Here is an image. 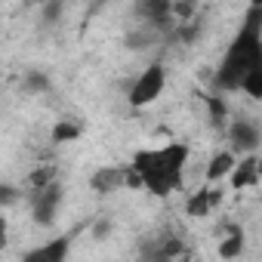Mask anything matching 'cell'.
<instances>
[{"label":"cell","instance_id":"6da1fadb","mask_svg":"<svg viewBox=\"0 0 262 262\" xmlns=\"http://www.w3.org/2000/svg\"><path fill=\"white\" fill-rule=\"evenodd\" d=\"M259 65H262V7H250L237 37L231 40V47L219 65L216 83L222 90H241L244 77Z\"/></svg>","mask_w":262,"mask_h":262},{"label":"cell","instance_id":"7a4b0ae2","mask_svg":"<svg viewBox=\"0 0 262 262\" xmlns=\"http://www.w3.org/2000/svg\"><path fill=\"white\" fill-rule=\"evenodd\" d=\"M188 164V148L182 142L164 145V148H145L133 158V170L142 179V188H148L155 198H167L182 185V170Z\"/></svg>","mask_w":262,"mask_h":262},{"label":"cell","instance_id":"3957f363","mask_svg":"<svg viewBox=\"0 0 262 262\" xmlns=\"http://www.w3.org/2000/svg\"><path fill=\"white\" fill-rule=\"evenodd\" d=\"M164 86H167V71H164V65H148V68L136 77V83L129 86V105H133V108H145V105L158 102V96L164 93Z\"/></svg>","mask_w":262,"mask_h":262},{"label":"cell","instance_id":"277c9868","mask_svg":"<svg viewBox=\"0 0 262 262\" xmlns=\"http://www.w3.org/2000/svg\"><path fill=\"white\" fill-rule=\"evenodd\" d=\"M228 142L231 151H241L244 158H250L259 145H262V126L253 117H234L228 126Z\"/></svg>","mask_w":262,"mask_h":262},{"label":"cell","instance_id":"5b68a950","mask_svg":"<svg viewBox=\"0 0 262 262\" xmlns=\"http://www.w3.org/2000/svg\"><path fill=\"white\" fill-rule=\"evenodd\" d=\"M59 207H62V185L59 182L34 191V198H31V216L37 225H53L59 216Z\"/></svg>","mask_w":262,"mask_h":262},{"label":"cell","instance_id":"8992f818","mask_svg":"<svg viewBox=\"0 0 262 262\" xmlns=\"http://www.w3.org/2000/svg\"><path fill=\"white\" fill-rule=\"evenodd\" d=\"M68 247H71L68 237H53V241H47V244L28 250V253L22 256V262H65V259H68Z\"/></svg>","mask_w":262,"mask_h":262},{"label":"cell","instance_id":"52a82bcc","mask_svg":"<svg viewBox=\"0 0 262 262\" xmlns=\"http://www.w3.org/2000/svg\"><path fill=\"white\" fill-rule=\"evenodd\" d=\"M259 179H262V173H259V158H256V155H250V158H241V161H237V167H234V173L228 176L231 188H237V191H244V188H253Z\"/></svg>","mask_w":262,"mask_h":262},{"label":"cell","instance_id":"ba28073f","mask_svg":"<svg viewBox=\"0 0 262 262\" xmlns=\"http://www.w3.org/2000/svg\"><path fill=\"white\" fill-rule=\"evenodd\" d=\"M123 182H126V170H120V167H99V170L90 176V188L99 191V194H111V191H117Z\"/></svg>","mask_w":262,"mask_h":262},{"label":"cell","instance_id":"9c48e42d","mask_svg":"<svg viewBox=\"0 0 262 262\" xmlns=\"http://www.w3.org/2000/svg\"><path fill=\"white\" fill-rule=\"evenodd\" d=\"M139 16L148 19L151 28H167L173 19V4H164V0H148V4H139Z\"/></svg>","mask_w":262,"mask_h":262},{"label":"cell","instance_id":"30bf717a","mask_svg":"<svg viewBox=\"0 0 262 262\" xmlns=\"http://www.w3.org/2000/svg\"><path fill=\"white\" fill-rule=\"evenodd\" d=\"M234 167H237V161H234V151H231V148L216 151V155H213V161L207 164V179H210V182L228 179V176L234 173Z\"/></svg>","mask_w":262,"mask_h":262},{"label":"cell","instance_id":"8fae6325","mask_svg":"<svg viewBox=\"0 0 262 262\" xmlns=\"http://www.w3.org/2000/svg\"><path fill=\"white\" fill-rule=\"evenodd\" d=\"M244 250V231L237 225H228V234L219 241V259H237Z\"/></svg>","mask_w":262,"mask_h":262},{"label":"cell","instance_id":"7c38bea8","mask_svg":"<svg viewBox=\"0 0 262 262\" xmlns=\"http://www.w3.org/2000/svg\"><path fill=\"white\" fill-rule=\"evenodd\" d=\"M219 201V194L216 191H210V188H204V191H198L194 198H188V204H185V213L188 216H207L210 213V207Z\"/></svg>","mask_w":262,"mask_h":262},{"label":"cell","instance_id":"4fadbf2b","mask_svg":"<svg viewBox=\"0 0 262 262\" xmlns=\"http://www.w3.org/2000/svg\"><path fill=\"white\" fill-rule=\"evenodd\" d=\"M50 86H53V80H50V74H47V71H28V74L22 77V90H25L28 96L50 93Z\"/></svg>","mask_w":262,"mask_h":262},{"label":"cell","instance_id":"5bb4252c","mask_svg":"<svg viewBox=\"0 0 262 262\" xmlns=\"http://www.w3.org/2000/svg\"><path fill=\"white\" fill-rule=\"evenodd\" d=\"M80 133H83V126H80L77 120H59V123L53 126V142H56V145H65V142L80 139Z\"/></svg>","mask_w":262,"mask_h":262},{"label":"cell","instance_id":"9a60e30c","mask_svg":"<svg viewBox=\"0 0 262 262\" xmlns=\"http://www.w3.org/2000/svg\"><path fill=\"white\" fill-rule=\"evenodd\" d=\"M247 96H253V99H262V65L259 68H253L247 77H244V86H241Z\"/></svg>","mask_w":262,"mask_h":262},{"label":"cell","instance_id":"2e32d148","mask_svg":"<svg viewBox=\"0 0 262 262\" xmlns=\"http://www.w3.org/2000/svg\"><path fill=\"white\" fill-rule=\"evenodd\" d=\"M28 182H31V188H34V191H40V188H47V185H53V182H56V170H53V167H40V170H34V173H31V179H28Z\"/></svg>","mask_w":262,"mask_h":262},{"label":"cell","instance_id":"e0dca14e","mask_svg":"<svg viewBox=\"0 0 262 262\" xmlns=\"http://www.w3.org/2000/svg\"><path fill=\"white\" fill-rule=\"evenodd\" d=\"M207 105H210V114H213V126H222V120H225V105H222L219 99H213V96H207Z\"/></svg>","mask_w":262,"mask_h":262},{"label":"cell","instance_id":"ac0fdd59","mask_svg":"<svg viewBox=\"0 0 262 262\" xmlns=\"http://www.w3.org/2000/svg\"><path fill=\"white\" fill-rule=\"evenodd\" d=\"M59 16H62V4H47V7H43V22H47V25H56Z\"/></svg>","mask_w":262,"mask_h":262},{"label":"cell","instance_id":"d6986e66","mask_svg":"<svg viewBox=\"0 0 262 262\" xmlns=\"http://www.w3.org/2000/svg\"><path fill=\"white\" fill-rule=\"evenodd\" d=\"M108 234H111V222H108V219H99V222L93 225V237H96V241H105Z\"/></svg>","mask_w":262,"mask_h":262},{"label":"cell","instance_id":"ffe728a7","mask_svg":"<svg viewBox=\"0 0 262 262\" xmlns=\"http://www.w3.org/2000/svg\"><path fill=\"white\" fill-rule=\"evenodd\" d=\"M16 194H19V191H16L13 185H4V188H0V201H4L7 207H10V204H16Z\"/></svg>","mask_w":262,"mask_h":262},{"label":"cell","instance_id":"44dd1931","mask_svg":"<svg viewBox=\"0 0 262 262\" xmlns=\"http://www.w3.org/2000/svg\"><path fill=\"white\" fill-rule=\"evenodd\" d=\"M259 173H262V158H259Z\"/></svg>","mask_w":262,"mask_h":262}]
</instances>
